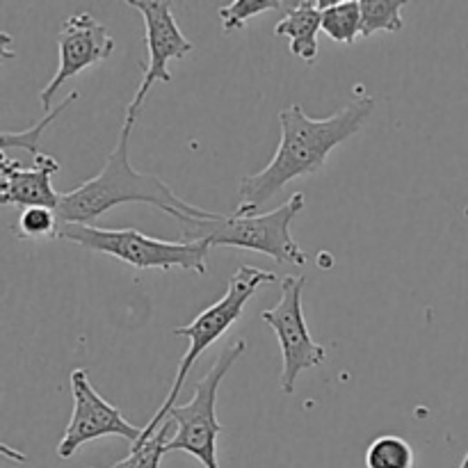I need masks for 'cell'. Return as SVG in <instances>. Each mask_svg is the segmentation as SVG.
Wrapping results in <instances>:
<instances>
[{"instance_id": "obj_1", "label": "cell", "mask_w": 468, "mask_h": 468, "mask_svg": "<svg viewBox=\"0 0 468 468\" xmlns=\"http://www.w3.org/2000/svg\"><path fill=\"white\" fill-rule=\"evenodd\" d=\"M373 110V96H359L327 119L309 117L297 103L283 108L279 112V123H282L279 149L261 172L240 178V204L233 215L238 218L259 215L261 206L268 204L288 183L323 172L329 154L356 135Z\"/></svg>"}, {"instance_id": "obj_2", "label": "cell", "mask_w": 468, "mask_h": 468, "mask_svg": "<svg viewBox=\"0 0 468 468\" xmlns=\"http://www.w3.org/2000/svg\"><path fill=\"white\" fill-rule=\"evenodd\" d=\"M135 122L137 117L126 114L117 144L105 160L103 169L94 178L73 187L71 192H64L58 210H55L59 222L94 227L101 215L122 204L155 206L169 218L176 219L181 227L190 222H213V219L222 218L219 213H210V210L183 201L160 176L140 174L133 169L131 158H128V144H131V133L135 128Z\"/></svg>"}, {"instance_id": "obj_3", "label": "cell", "mask_w": 468, "mask_h": 468, "mask_svg": "<svg viewBox=\"0 0 468 468\" xmlns=\"http://www.w3.org/2000/svg\"><path fill=\"white\" fill-rule=\"evenodd\" d=\"M58 238L73 242L82 250L99 251L119 259L137 270L181 268L187 272H208V240H158L140 233L137 229H103L87 224H62Z\"/></svg>"}, {"instance_id": "obj_4", "label": "cell", "mask_w": 468, "mask_h": 468, "mask_svg": "<svg viewBox=\"0 0 468 468\" xmlns=\"http://www.w3.org/2000/svg\"><path fill=\"white\" fill-rule=\"evenodd\" d=\"M274 279H277L274 272H265V270L251 268V265H240V268L236 270V274L231 277V282H229L227 292H224L215 304H210L208 309L201 311L190 324H183V327L174 329L176 336H186L187 341H190V347H187L181 364H178L176 378H174L172 388H169V396L165 398L163 407L155 411L151 423L144 428L142 439H149L151 434H155L163 428L169 411L178 405L176 400L178 396H181V388L183 384H186L187 375H190L192 366L197 364V359H199L215 341H219V338L231 329V324H236L238 320H240L242 311H245L251 295H254L261 286H265V283H272Z\"/></svg>"}, {"instance_id": "obj_5", "label": "cell", "mask_w": 468, "mask_h": 468, "mask_svg": "<svg viewBox=\"0 0 468 468\" xmlns=\"http://www.w3.org/2000/svg\"><path fill=\"white\" fill-rule=\"evenodd\" d=\"M304 208V192H295L283 206L263 215H222L213 222L183 224V240H208L210 247H238L259 251L279 263L306 265V254L292 238V219Z\"/></svg>"}, {"instance_id": "obj_6", "label": "cell", "mask_w": 468, "mask_h": 468, "mask_svg": "<svg viewBox=\"0 0 468 468\" xmlns=\"http://www.w3.org/2000/svg\"><path fill=\"white\" fill-rule=\"evenodd\" d=\"M245 350L247 343L242 338L224 347L218 359H215V364L210 366L208 373L199 379L192 400L186 402V405L181 402V405L169 411L167 419L176 423V434L165 446V455L183 451L195 457L197 462H201L204 468H219L218 439L222 434V425H219L218 414H215V410H218V391L222 379L227 378L233 364L245 355Z\"/></svg>"}, {"instance_id": "obj_7", "label": "cell", "mask_w": 468, "mask_h": 468, "mask_svg": "<svg viewBox=\"0 0 468 468\" xmlns=\"http://www.w3.org/2000/svg\"><path fill=\"white\" fill-rule=\"evenodd\" d=\"M304 277H288L282 279V300L272 309H265L261 318L270 324L277 334L279 347H282V391L291 396L295 391L297 378L304 370L318 368L327 361V350L311 338L309 327H306L304 311H302V292H304Z\"/></svg>"}, {"instance_id": "obj_8", "label": "cell", "mask_w": 468, "mask_h": 468, "mask_svg": "<svg viewBox=\"0 0 468 468\" xmlns=\"http://www.w3.org/2000/svg\"><path fill=\"white\" fill-rule=\"evenodd\" d=\"M71 396L73 411L67 425L62 441L58 446L59 460H71L80 446L101 437H123L135 446L144 434V428H135L122 416V411L110 405L105 398L96 393L94 384L90 382L82 368L71 373Z\"/></svg>"}, {"instance_id": "obj_9", "label": "cell", "mask_w": 468, "mask_h": 468, "mask_svg": "<svg viewBox=\"0 0 468 468\" xmlns=\"http://www.w3.org/2000/svg\"><path fill=\"white\" fill-rule=\"evenodd\" d=\"M128 5L135 7L144 18V44L146 50H149V64L144 67V76H142L140 87H137L135 96H133L126 108V114L140 117L142 103H144L151 87L158 80L172 82V71H169L167 64L172 59H183L187 53H192L195 44L181 32L169 3H163V0H133Z\"/></svg>"}, {"instance_id": "obj_10", "label": "cell", "mask_w": 468, "mask_h": 468, "mask_svg": "<svg viewBox=\"0 0 468 468\" xmlns=\"http://www.w3.org/2000/svg\"><path fill=\"white\" fill-rule=\"evenodd\" d=\"M58 71L50 78L48 85L39 91V103L44 112H50L55 94L64 82L76 78L85 69L105 62L114 53V37L91 14H73L62 23L58 32Z\"/></svg>"}, {"instance_id": "obj_11", "label": "cell", "mask_w": 468, "mask_h": 468, "mask_svg": "<svg viewBox=\"0 0 468 468\" xmlns=\"http://www.w3.org/2000/svg\"><path fill=\"white\" fill-rule=\"evenodd\" d=\"M58 172L59 163L48 154H39L32 165H23L21 160L9 158L5 151H0V204L58 210L62 199V195H58L53 187V176Z\"/></svg>"}, {"instance_id": "obj_12", "label": "cell", "mask_w": 468, "mask_h": 468, "mask_svg": "<svg viewBox=\"0 0 468 468\" xmlns=\"http://www.w3.org/2000/svg\"><path fill=\"white\" fill-rule=\"evenodd\" d=\"M323 30L320 0H295L286 16L274 26V35L291 39V53L314 64L318 58V32Z\"/></svg>"}, {"instance_id": "obj_13", "label": "cell", "mask_w": 468, "mask_h": 468, "mask_svg": "<svg viewBox=\"0 0 468 468\" xmlns=\"http://www.w3.org/2000/svg\"><path fill=\"white\" fill-rule=\"evenodd\" d=\"M323 30L338 44H355L361 37V3L359 0H320Z\"/></svg>"}, {"instance_id": "obj_14", "label": "cell", "mask_w": 468, "mask_h": 468, "mask_svg": "<svg viewBox=\"0 0 468 468\" xmlns=\"http://www.w3.org/2000/svg\"><path fill=\"white\" fill-rule=\"evenodd\" d=\"M361 3V37L375 32H400L405 27L402 9L405 0H359Z\"/></svg>"}, {"instance_id": "obj_15", "label": "cell", "mask_w": 468, "mask_h": 468, "mask_svg": "<svg viewBox=\"0 0 468 468\" xmlns=\"http://www.w3.org/2000/svg\"><path fill=\"white\" fill-rule=\"evenodd\" d=\"M366 468H414V448L402 437L384 434L366 451Z\"/></svg>"}, {"instance_id": "obj_16", "label": "cell", "mask_w": 468, "mask_h": 468, "mask_svg": "<svg viewBox=\"0 0 468 468\" xmlns=\"http://www.w3.org/2000/svg\"><path fill=\"white\" fill-rule=\"evenodd\" d=\"M174 425H176L174 420H165L163 428H160L158 432L151 434L149 439L137 441L135 446L131 448V455H128L126 460L117 462V464L110 468H160V460L165 457V446H167L169 439H172Z\"/></svg>"}, {"instance_id": "obj_17", "label": "cell", "mask_w": 468, "mask_h": 468, "mask_svg": "<svg viewBox=\"0 0 468 468\" xmlns=\"http://www.w3.org/2000/svg\"><path fill=\"white\" fill-rule=\"evenodd\" d=\"M78 99H80V94H78V91H73V94H69L64 103L55 105V110H50V112H46L44 119H39V122H37L35 126L26 128V131H21V133L3 131V133H0V144H3L5 154H7V151L12 149V146H18V149L30 151L32 158H37V155L41 154V151H39V137H41V133H44L46 128H48L50 123L55 122V117H58L59 112H64V110H67L71 103H76Z\"/></svg>"}, {"instance_id": "obj_18", "label": "cell", "mask_w": 468, "mask_h": 468, "mask_svg": "<svg viewBox=\"0 0 468 468\" xmlns=\"http://www.w3.org/2000/svg\"><path fill=\"white\" fill-rule=\"evenodd\" d=\"M292 3H283V0H236V3H229L227 7H219V18H222V30L233 32L242 30L247 26V21L259 14L274 12V9L291 7Z\"/></svg>"}, {"instance_id": "obj_19", "label": "cell", "mask_w": 468, "mask_h": 468, "mask_svg": "<svg viewBox=\"0 0 468 468\" xmlns=\"http://www.w3.org/2000/svg\"><path fill=\"white\" fill-rule=\"evenodd\" d=\"M59 222L58 213L50 208H41V206H35V208H26L18 218V238H26V240H35V238H50L58 236Z\"/></svg>"}, {"instance_id": "obj_20", "label": "cell", "mask_w": 468, "mask_h": 468, "mask_svg": "<svg viewBox=\"0 0 468 468\" xmlns=\"http://www.w3.org/2000/svg\"><path fill=\"white\" fill-rule=\"evenodd\" d=\"M460 468H468V452H466V457H464V460H462V464H460Z\"/></svg>"}]
</instances>
